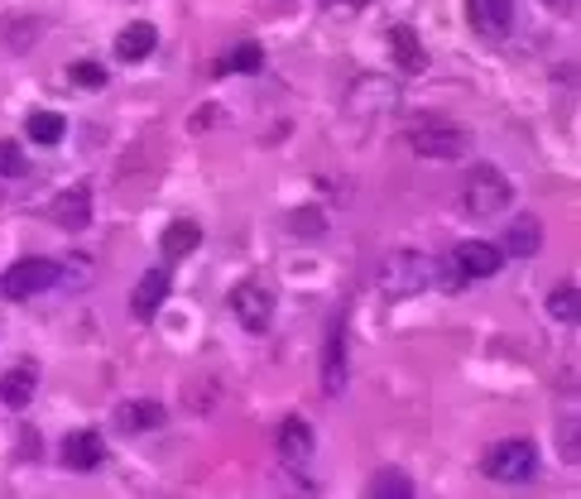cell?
Instances as JSON below:
<instances>
[{
	"instance_id": "1",
	"label": "cell",
	"mask_w": 581,
	"mask_h": 499,
	"mask_svg": "<svg viewBox=\"0 0 581 499\" xmlns=\"http://www.w3.org/2000/svg\"><path fill=\"white\" fill-rule=\"evenodd\" d=\"M432 278H438V269H432V259L418 255V249H395V255H385V264H380V293L389 303H409L418 293H428Z\"/></svg>"
},
{
	"instance_id": "2",
	"label": "cell",
	"mask_w": 581,
	"mask_h": 499,
	"mask_svg": "<svg viewBox=\"0 0 581 499\" xmlns=\"http://www.w3.org/2000/svg\"><path fill=\"white\" fill-rule=\"evenodd\" d=\"M481 471L496 486H529L539 476V447H533V437H500L496 447H486Z\"/></svg>"
},
{
	"instance_id": "3",
	"label": "cell",
	"mask_w": 581,
	"mask_h": 499,
	"mask_svg": "<svg viewBox=\"0 0 581 499\" xmlns=\"http://www.w3.org/2000/svg\"><path fill=\"white\" fill-rule=\"evenodd\" d=\"M461 202H467L471 216H500V212H510L514 187L496 164H476L467 173V183H461Z\"/></svg>"
},
{
	"instance_id": "4",
	"label": "cell",
	"mask_w": 581,
	"mask_h": 499,
	"mask_svg": "<svg viewBox=\"0 0 581 499\" xmlns=\"http://www.w3.org/2000/svg\"><path fill=\"white\" fill-rule=\"evenodd\" d=\"M53 284H58V264L29 255V259H14L10 269L0 274V298L29 303V298H39V293H49Z\"/></svg>"
},
{
	"instance_id": "5",
	"label": "cell",
	"mask_w": 581,
	"mask_h": 499,
	"mask_svg": "<svg viewBox=\"0 0 581 499\" xmlns=\"http://www.w3.org/2000/svg\"><path fill=\"white\" fill-rule=\"evenodd\" d=\"M231 313L241 317V327L245 332H255V336H265L269 332V322H274V293L259 284V278H245V284L231 288Z\"/></svg>"
},
{
	"instance_id": "6",
	"label": "cell",
	"mask_w": 581,
	"mask_h": 499,
	"mask_svg": "<svg viewBox=\"0 0 581 499\" xmlns=\"http://www.w3.org/2000/svg\"><path fill=\"white\" fill-rule=\"evenodd\" d=\"M409 144L424 159H461L471 150V135L461 125H447V121H432V125H414L409 130Z\"/></svg>"
},
{
	"instance_id": "7",
	"label": "cell",
	"mask_w": 581,
	"mask_h": 499,
	"mask_svg": "<svg viewBox=\"0 0 581 499\" xmlns=\"http://www.w3.org/2000/svg\"><path fill=\"white\" fill-rule=\"evenodd\" d=\"M49 216H53V226H58V231H68V236L86 231V226H92V187H86V183L63 187V193L53 197Z\"/></svg>"
},
{
	"instance_id": "8",
	"label": "cell",
	"mask_w": 581,
	"mask_h": 499,
	"mask_svg": "<svg viewBox=\"0 0 581 499\" xmlns=\"http://www.w3.org/2000/svg\"><path fill=\"white\" fill-rule=\"evenodd\" d=\"M496 249H500V255H510V259H533V255L543 249V226H539V216H533V212L510 216Z\"/></svg>"
},
{
	"instance_id": "9",
	"label": "cell",
	"mask_w": 581,
	"mask_h": 499,
	"mask_svg": "<svg viewBox=\"0 0 581 499\" xmlns=\"http://www.w3.org/2000/svg\"><path fill=\"white\" fill-rule=\"evenodd\" d=\"M274 447H279V461L288 466V471H303V466L313 461L317 437H313V428L303 418H284L279 422V437H274Z\"/></svg>"
},
{
	"instance_id": "10",
	"label": "cell",
	"mask_w": 581,
	"mask_h": 499,
	"mask_svg": "<svg viewBox=\"0 0 581 499\" xmlns=\"http://www.w3.org/2000/svg\"><path fill=\"white\" fill-rule=\"evenodd\" d=\"M452 264H457V278H496L504 255L490 241H461L452 249Z\"/></svg>"
},
{
	"instance_id": "11",
	"label": "cell",
	"mask_w": 581,
	"mask_h": 499,
	"mask_svg": "<svg viewBox=\"0 0 581 499\" xmlns=\"http://www.w3.org/2000/svg\"><path fill=\"white\" fill-rule=\"evenodd\" d=\"M58 457H63L68 471H96V466L106 461V442H101V432L78 428V432H68V437H63Z\"/></svg>"
},
{
	"instance_id": "12",
	"label": "cell",
	"mask_w": 581,
	"mask_h": 499,
	"mask_svg": "<svg viewBox=\"0 0 581 499\" xmlns=\"http://www.w3.org/2000/svg\"><path fill=\"white\" fill-rule=\"evenodd\" d=\"M346 375H351V360H346V317H337L327 332V350H323V389L342 394Z\"/></svg>"
},
{
	"instance_id": "13",
	"label": "cell",
	"mask_w": 581,
	"mask_h": 499,
	"mask_svg": "<svg viewBox=\"0 0 581 499\" xmlns=\"http://www.w3.org/2000/svg\"><path fill=\"white\" fill-rule=\"evenodd\" d=\"M467 14L486 39L514 34V0H467Z\"/></svg>"
},
{
	"instance_id": "14",
	"label": "cell",
	"mask_w": 581,
	"mask_h": 499,
	"mask_svg": "<svg viewBox=\"0 0 581 499\" xmlns=\"http://www.w3.org/2000/svg\"><path fill=\"white\" fill-rule=\"evenodd\" d=\"M169 422V408L154 404V399H125L121 408H115V428L121 432H154Z\"/></svg>"
},
{
	"instance_id": "15",
	"label": "cell",
	"mask_w": 581,
	"mask_h": 499,
	"mask_svg": "<svg viewBox=\"0 0 581 499\" xmlns=\"http://www.w3.org/2000/svg\"><path fill=\"white\" fill-rule=\"evenodd\" d=\"M154 49H159V29L150 20H135L115 34V58H121V63H144Z\"/></svg>"
},
{
	"instance_id": "16",
	"label": "cell",
	"mask_w": 581,
	"mask_h": 499,
	"mask_svg": "<svg viewBox=\"0 0 581 499\" xmlns=\"http://www.w3.org/2000/svg\"><path fill=\"white\" fill-rule=\"evenodd\" d=\"M169 298V269H150L135 284V293H130V313H135L140 322H154V313L164 307Z\"/></svg>"
},
{
	"instance_id": "17",
	"label": "cell",
	"mask_w": 581,
	"mask_h": 499,
	"mask_svg": "<svg viewBox=\"0 0 581 499\" xmlns=\"http://www.w3.org/2000/svg\"><path fill=\"white\" fill-rule=\"evenodd\" d=\"M346 96H351V111H360V115H380V111H389L399 101L395 82H385V78H360Z\"/></svg>"
},
{
	"instance_id": "18",
	"label": "cell",
	"mask_w": 581,
	"mask_h": 499,
	"mask_svg": "<svg viewBox=\"0 0 581 499\" xmlns=\"http://www.w3.org/2000/svg\"><path fill=\"white\" fill-rule=\"evenodd\" d=\"M34 389H39V370H34V360H20L14 370L0 375V404H6V408H29Z\"/></svg>"
},
{
	"instance_id": "19",
	"label": "cell",
	"mask_w": 581,
	"mask_h": 499,
	"mask_svg": "<svg viewBox=\"0 0 581 499\" xmlns=\"http://www.w3.org/2000/svg\"><path fill=\"white\" fill-rule=\"evenodd\" d=\"M197 245H202V226H197V222H187V216L169 222V226H164V236H159V249H164L169 259H187Z\"/></svg>"
},
{
	"instance_id": "20",
	"label": "cell",
	"mask_w": 581,
	"mask_h": 499,
	"mask_svg": "<svg viewBox=\"0 0 581 499\" xmlns=\"http://www.w3.org/2000/svg\"><path fill=\"white\" fill-rule=\"evenodd\" d=\"M24 135L34 144H43V150H53V144H63V135H68V115L63 111H34L24 121Z\"/></svg>"
},
{
	"instance_id": "21",
	"label": "cell",
	"mask_w": 581,
	"mask_h": 499,
	"mask_svg": "<svg viewBox=\"0 0 581 499\" xmlns=\"http://www.w3.org/2000/svg\"><path fill=\"white\" fill-rule=\"evenodd\" d=\"M389 53H395V63H399L404 72H424V63H428V58H424V43L414 39L409 24H395V29H389Z\"/></svg>"
},
{
	"instance_id": "22",
	"label": "cell",
	"mask_w": 581,
	"mask_h": 499,
	"mask_svg": "<svg viewBox=\"0 0 581 499\" xmlns=\"http://www.w3.org/2000/svg\"><path fill=\"white\" fill-rule=\"evenodd\" d=\"M259 68H265V49H259V43H236V49H226L222 63H216L222 78H231V72H259Z\"/></svg>"
},
{
	"instance_id": "23",
	"label": "cell",
	"mask_w": 581,
	"mask_h": 499,
	"mask_svg": "<svg viewBox=\"0 0 581 499\" xmlns=\"http://www.w3.org/2000/svg\"><path fill=\"white\" fill-rule=\"evenodd\" d=\"M366 499H418V495H414V480L409 476L395 471V466H385V471H375Z\"/></svg>"
},
{
	"instance_id": "24",
	"label": "cell",
	"mask_w": 581,
	"mask_h": 499,
	"mask_svg": "<svg viewBox=\"0 0 581 499\" xmlns=\"http://www.w3.org/2000/svg\"><path fill=\"white\" fill-rule=\"evenodd\" d=\"M548 317L553 322H577V284H558L553 293H548Z\"/></svg>"
},
{
	"instance_id": "25",
	"label": "cell",
	"mask_w": 581,
	"mask_h": 499,
	"mask_svg": "<svg viewBox=\"0 0 581 499\" xmlns=\"http://www.w3.org/2000/svg\"><path fill=\"white\" fill-rule=\"evenodd\" d=\"M288 231H298V236H323L327 231L323 207H298L294 216H288Z\"/></svg>"
},
{
	"instance_id": "26",
	"label": "cell",
	"mask_w": 581,
	"mask_h": 499,
	"mask_svg": "<svg viewBox=\"0 0 581 499\" xmlns=\"http://www.w3.org/2000/svg\"><path fill=\"white\" fill-rule=\"evenodd\" d=\"M0 179H24V150L14 140H0Z\"/></svg>"
},
{
	"instance_id": "27",
	"label": "cell",
	"mask_w": 581,
	"mask_h": 499,
	"mask_svg": "<svg viewBox=\"0 0 581 499\" xmlns=\"http://www.w3.org/2000/svg\"><path fill=\"white\" fill-rule=\"evenodd\" d=\"M317 6H323L327 14H337V20H356V14L370 10L375 0H317Z\"/></svg>"
},
{
	"instance_id": "28",
	"label": "cell",
	"mask_w": 581,
	"mask_h": 499,
	"mask_svg": "<svg viewBox=\"0 0 581 499\" xmlns=\"http://www.w3.org/2000/svg\"><path fill=\"white\" fill-rule=\"evenodd\" d=\"M72 82H78V86H101V82H106V72H101L92 58H82V63L72 68Z\"/></svg>"
},
{
	"instance_id": "29",
	"label": "cell",
	"mask_w": 581,
	"mask_h": 499,
	"mask_svg": "<svg viewBox=\"0 0 581 499\" xmlns=\"http://www.w3.org/2000/svg\"><path fill=\"white\" fill-rule=\"evenodd\" d=\"M581 447H577V418L562 422V461H577Z\"/></svg>"
},
{
	"instance_id": "30",
	"label": "cell",
	"mask_w": 581,
	"mask_h": 499,
	"mask_svg": "<svg viewBox=\"0 0 581 499\" xmlns=\"http://www.w3.org/2000/svg\"><path fill=\"white\" fill-rule=\"evenodd\" d=\"M543 6H553V10H572V0H543Z\"/></svg>"
}]
</instances>
